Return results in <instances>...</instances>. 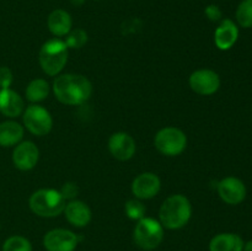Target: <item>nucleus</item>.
<instances>
[{
  "mask_svg": "<svg viewBox=\"0 0 252 251\" xmlns=\"http://www.w3.org/2000/svg\"><path fill=\"white\" fill-rule=\"evenodd\" d=\"M52 90L59 102L68 106H79L90 98L93 85L86 76L69 73L57 75Z\"/></svg>",
  "mask_w": 252,
  "mask_h": 251,
  "instance_id": "obj_1",
  "label": "nucleus"
},
{
  "mask_svg": "<svg viewBox=\"0 0 252 251\" xmlns=\"http://www.w3.org/2000/svg\"><path fill=\"white\" fill-rule=\"evenodd\" d=\"M192 217V204L184 194L167 197L159 211V221L164 229L177 230L189 224Z\"/></svg>",
  "mask_w": 252,
  "mask_h": 251,
  "instance_id": "obj_2",
  "label": "nucleus"
},
{
  "mask_svg": "<svg viewBox=\"0 0 252 251\" xmlns=\"http://www.w3.org/2000/svg\"><path fill=\"white\" fill-rule=\"evenodd\" d=\"M68 47L63 39L54 37L42 44L38 61L42 70L49 76L59 75L68 62Z\"/></svg>",
  "mask_w": 252,
  "mask_h": 251,
  "instance_id": "obj_3",
  "label": "nucleus"
},
{
  "mask_svg": "<svg viewBox=\"0 0 252 251\" xmlns=\"http://www.w3.org/2000/svg\"><path fill=\"white\" fill-rule=\"evenodd\" d=\"M66 202L61 191L41 188L34 191L29 199L30 209L42 218H53L63 213Z\"/></svg>",
  "mask_w": 252,
  "mask_h": 251,
  "instance_id": "obj_4",
  "label": "nucleus"
},
{
  "mask_svg": "<svg viewBox=\"0 0 252 251\" xmlns=\"http://www.w3.org/2000/svg\"><path fill=\"white\" fill-rule=\"evenodd\" d=\"M133 240L143 250H154L164 240V226L158 219L144 217L135 224Z\"/></svg>",
  "mask_w": 252,
  "mask_h": 251,
  "instance_id": "obj_5",
  "label": "nucleus"
},
{
  "mask_svg": "<svg viewBox=\"0 0 252 251\" xmlns=\"http://www.w3.org/2000/svg\"><path fill=\"white\" fill-rule=\"evenodd\" d=\"M154 145L165 157H177L186 149L187 137L180 128L165 127L155 134Z\"/></svg>",
  "mask_w": 252,
  "mask_h": 251,
  "instance_id": "obj_6",
  "label": "nucleus"
},
{
  "mask_svg": "<svg viewBox=\"0 0 252 251\" xmlns=\"http://www.w3.org/2000/svg\"><path fill=\"white\" fill-rule=\"evenodd\" d=\"M24 126L30 133L37 137L47 135L53 128V118L51 112L43 106L31 103L22 113Z\"/></svg>",
  "mask_w": 252,
  "mask_h": 251,
  "instance_id": "obj_7",
  "label": "nucleus"
},
{
  "mask_svg": "<svg viewBox=\"0 0 252 251\" xmlns=\"http://www.w3.org/2000/svg\"><path fill=\"white\" fill-rule=\"evenodd\" d=\"M79 236L68 229H52L43 236V246L47 251H75Z\"/></svg>",
  "mask_w": 252,
  "mask_h": 251,
  "instance_id": "obj_8",
  "label": "nucleus"
},
{
  "mask_svg": "<svg viewBox=\"0 0 252 251\" xmlns=\"http://www.w3.org/2000/svg\"><path fill=\"white\" fill-rule=\"evenodd\" d=\"M189 88L198 95L209 96L220 88V76L211 69H198L189 75Z\"/></svg>",
  "mask_w": 252,
  "mask_h": 251,
  "instance_id": "obj_9",
  "label": "nucleus"
},
{
  "mask_svg": "<svg viewBox=\"0 0 252 251\" xmlns=\"http://www.w3.org/2000/svg\"><path fill=\"white\" fill-rule=\"evenodd\" d=\"M39 159V150L31 140H24L15 145L12 152V162L15 167L21 171H30L37 165Z\"/></svg>",
  "mask_w": 252,
  "mask_h": 251,
  "instance_id": "obj_10",
  "label": "nucleus"
},
{
  "mask_svg": "<svg viewBox=\"0 0 252 251\" xmlns=\"http://www.w3.org/2000/svg\"><path fill=\"white\" fill-rule=\"evenodd\" d=\"M161 189V181L154 172H142L132 182V193L138 199L154 198Z\"/></svg>",
  "mask_w": 252,
  "mask_h": 251,
  "instance_id": "obj_11",
  "label": "nucleus"
},
{
  "mask_svg": "<svg viewBox=\"0 0 252 251\" xmlns=\"http://www.w3.org/2000/svg\"><path fill=\"white\" fill-rule=\"evenodd\" d=\"M108 150L115 159L127 161L135 154L137 145L134 138L126 132H116L108 139Z\"/></svg>",
  "mask_w": 252,
  "mask_h": 251,
  "instance_id": "obj_12",
  "label": "nucleus"
},
{
  "mask_svg": "<svg viewBox=\"0 0 252 251\" xmlns=\"http://www.w3.org/2000/svg\"><path fill=\"white\" fill-rule=\"evenodd\" d=\"M218 194L225 203L236 206L246 197V186L240 179L234 176L224 177L218 182Z\"/></svg>",
  "mask_w": 252,
  "mask_h": 251,
  "instance_id": "obj_13",
  "label": "nucleus"
},
{
  "mask_svg": "<svg viewBox=\"0 0 252 251\" xmlns=\"http://www.w3.org/2000/svg\"><path fill=\"white\" fill-rule=\"evenodd\" d=\"M66 220L76 228H84L88 225L93 218L91 209L85 202L79 199H71L65 204L63 211Z\"/></svg>",
  "mask_w": 252,
  "mask_h": 251,
  "instance_id": "obj_14",
  "label": "nucleus"
},
{
  "mask_svg": "<svg viewBox=\"0 0 252 251\" xmlns=\"http://www.w3.org/2000/svg\"><path fill=\"white\" fill-rule=\"evenodd\" d=\"M239 38V29L235 22L230 19L221 20L214 32V43L220 51H228Z\"/></svg>",
  "mask_w": 252,
  "mask_h": 251,
  "instance_id": "obj_15",
  "label": "nucleus"
},
{
  "mask_svg": "<svg viewBox=\"0 0 252 251\" xmlns=\"http://www.w3.org/2000/svg\"><path fill=\"white\" fill-rule=\"evenodd\" d=\"M25 111L24 98L11 89L0 90V112L9 118H16Z\"/></svg>",
  "mask_w": 252,
  "mask_h": 251,
  "instance_id": "obj_16",
  "label": "nucleus"
},
{
  "mask_svg": "<svg viewBox=\"0 0 252 251\" xmlns=\"http://www.w3.org/2000/svg\"><path fill=\"white\" fill-rule=\"evenodd\" d=\"M47 27L49 32L56 37H64L71 31L73 20L69 12L63 9H56L48 15L47 19Z\"/></svg>",
  "mask_w": 252,
  "mask_h": 251,
  "instance_id": "obj_17",
  "label": "nucleus"
},
{
  "mask_svg": "<svg viewBox=\"0 0 252 251\" xmlns=\"http://www.w3.org/2000/svg\"><path fill=\"white\" fill-rule=\"evenodd\" d=\"M244 240L234 233H221L209 241V251H243Z\"/></svg>",
  "mask_w": 252,
  "mask_h": 251,
  "instance_id": "obj_18",
  "label": "nucleus"
},
{
  "mask_svg": "<svg viewBox=\"0 0 252 251\" xmlns=\"http://www.w3.org/2000/svg\"><path fill=\"white\" fill-rule=\"evenodd\" d=\"M25 129L19 122L6 121L0 123V145L4 148L14 147L22 142Z\"/></svg>",
  "mask_w": 252,
  "mask_h": 251,
  "instance_id": "obj_19",
  "label": "nucleus"
},
{
  "mask_svg": "<svg viewBox=\"0 0 252 251\" xmlns=\"http://www.w3.org/2000/svg\"><path fill=\"white\" fill-rule=\"evenodd\" d=\"M51 91V86H49L48 81L46 79H33L31 83L27 85L26 91V98L32 103H38L41 101L46 100Z\"/></svg>",
  "mask_w": 252,
  "mask_h": 251,
  "instance_id": "obj_20",
  "label": "nucleus"
},
{
  "mask_svg": "<svg viewBox=\"0 0 252 251\" xmlns=\"http://www.w3.org/2000/svg\"><path fill=\"white\" fill-rule=\"evenodd\" d=\"M236 21L244 29L252 27V0H243L236 9Z\"/></svg>",
  "mask_w": 252,
  "mask_h": 251,
  "instance_id": "obj_21",
  "label": "nucleus"
},
{
  "mask_svg": "<svg viewBox=\"0 0 252 251\" xmlns=\"http://www.w3.org/2000/svg\"><path fill=\"white\" fill-rule=\"evenodd\" d=\"M2 251H32V244L25 236L12 235L5 240Z\"/></svg>",
  "mask_w": 252,
  "mask_h": 251,
  "instance_id": "obj_22",
  "label": "nucleus"
},
{
  "mask_svg": "<svg viewBox=\"0 0 252 251\" xmlns=\"http://www.w3.org/2000/svg\"><path fill=\"white\" fill-rule=\"evenodd\" d=\"M125 211H126V216H127L128 218L138 221L139 219L144 218L147 208H145V206L143 204V202L140 201V199L134 198V199H129V201L126 203Z\"/></svg>",
  "mask_w": 252,
  "mask_h": 251,
  "instance_id": "obj_23",
  "label": "nucleus"
},
{
  "mask_svg": "<svg viewBox=\"0 0 252 251\" xmlns=\"http://www.w3.org/2000/svg\"><path fill=\"white\" fill-rule=\"evenodd\" d=\"M64 42H65L68 48L79 49L81 48V47L85 46V43L88 42V33L81 29L71 30V31L66 34Z\"/></svg>",
  "mask_w": 252,
  "mask_h": 251,
  "instance_id": "obj_24",
  "label": "nucleus"
},
{
  "mask_svg": "<svg viewBox=\"0 0 252 251\" xmlns=\"http://www.w3.org/2000/svg\"><path fill=\"white\" fill-rule=\"evenodd\" d=\"M12 79L11 70L7 66H0V89H10Z\"/></svg>",
  "mask_w": 252,
  "mask_h": 251,
  "instance_id": "obj_25",
  "label": "nucleus"
},
{
  "mask_svg": "<svg viewBox=\"0 0 252 251\" xmlns=\"http://www.w3.org/2000/svg\"><path fill=\"white\" fill-rule=\"evenodd\" d=\"M78 191H79L78 186H76L75 184H73V182H66V184L63 186V188L61 189V193L63 194L65 201L66 199L71 201V199L78 194Z\"/></svg>",
  "mask_w": 252,
  "mask_h": 251,
  "instance_id": "obj_26",
  "label": "nucleus"
},
{
  "mask_svg": "<svg viewBox=\"0 0 252 251\" xmlns=\"http://www.w3.org/2000/svg\"><path fill=\"white\" fill-rule=\"evenodd\" d=\"M204 14L208 17V20L213 22L221 21V10L217 5H208L204 10Z\"/></svg>",
  "mask_w": 252,
  "mask_h": 251,
  "instance_id": "obj_27",
  "label": "nucleus"
},
{
  "mask_svg": "<svg viewBox=\"0 0 252 251\" xmlns=\"http://www.w3.org/2000/svg\"><path fill=\"white\" fill-rule=\"evenodd\" d=\"M243 251H252V240L248 241V243L244 244Z\"/></svg>",
  "mask_w": 252,
  "mask_h": 251,
  "instance_id": "obj_28",
  "label": "nucleus"
},
{
  "mask_svg": "<svg viewBox=\"0 0 252 251\" xmlns=\"http://www.w3.org/2000/svg\"><path fill=\"white\" fill-rule=\"evenodd\" d=\"M74 5H81L84 2V0H70Z\"/></svg>",
  "mask_w": 252,
  "mask_h": 251,
  "instance_id": "obj_29",
  "label": "nucleus"
}]
</instances>
